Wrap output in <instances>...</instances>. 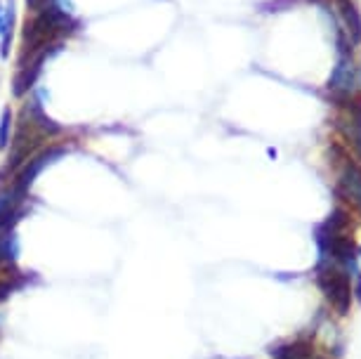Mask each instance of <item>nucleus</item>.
I'll list each match as a JSON object with an SVG mask.
<instances>
[{"mask_svg": "<svg viewBox=\"0 0 361 359\" xmlns=\"http://www.w3.org/2000/svg\"><path fill=\"white\" fill-rule=\"evenodd\" d=\"M352 147H354V149H357V157L361 159V138H359L357 142H354V145H352Z\"/></svg>", "mask_w": 361, "mask_h": 359, "instance_id": "nucleus-16", "label": "nucleus"}, {"mask_svg": "<svg viewBox=\"0 0 361 359\" xmlns=\"http://www.w3.org/2000/svg\"><path fill=\"white\" fill-rule=\"evenodd\" d=\"M45 59H47V47L38 52L36 59H33L29 66H22V69H19L17 78H15V95H17V97H24V95L29 92L33 85H36L40 71H43Z\"/></svg>", "mask_w": 361, "mask_h": 359, "instance_id": "nucleus-7", "label": "nucleus"}, {"mask_svg": "<svg viewBox=\"0 0 361 359\" xmlns=\"http://www.w3.org/2000/svg\"><path fill=\"white\" fill-rule=\"evenodd\" d=\"M76 26L78 24L73 22L69 12L59 10L57 5H47V8L38 12L31 24H26V31H24L26 52L33 55V52L45 50L54 38L62 36L66 31H73Z\"/></svg>", "mask_w": 361, "mask_h": 359, "instance_id": "nucleus-1", "label": "nucleus"}, {"mask_svg": "<svg viewBox=\"0 0 361 359\" xmlns=\"http://www.w3.org/2000/svg\"><path fill=\"white\" fill-rule=\"evenodd\" d=\"M0 38H5V8L0 5Z\"/></svg>", "mask_w": 361, "mask_h": 359, "instance_id": "nucleus-15", "label": "nucleus"}, {"mask_svg": "<svg viewBox=\"0 0 361 359\" xmlns=\"http://www.w3.org/2000/svg\"><path fill=\"white\" fill-rule=\"evenodd\" d=\"M10 135H12V111L3 109V116H0V149L10 147Z\"/></svg>", "mask_w": 361, "mask_h": 359, "instance_id": "nucleus-12", "label": "nucleus"}, {"mask_svg": "<svg viewBox=\"0 0 361 359\" xmlns=\"http://www.w3.org/2000/svg\"><path fill=\"white\" fill-rule=\"evenodd\" d=\"M24 284H26V276L19 274V272L10 274V276H3V279H0V303L8 300V298L15 293V291L24 288Z\"/></svg>", "mask_w": 361, "mask_h": 359, "instance_id": "nucleus-11", "label": "nucleus"}, {"mask_svg": "<svg viewBox=\"0 0 361 359\" xmlns=\"http://www.w3.org/2000/svg\"><path fill=\"white\" fill-rule=\"evenodd\" d=\"M271 359H312L314 357V348L310 341H293V343H281L269 348Z\"/></svg>", "mask_w": 361, "mask_h": 359, "instance_id": "nucleus-8", "label": "nucleus"}, {"mask_svg": "<svg viewBox=\"0 0 361 359\" xmlns=\"http://www.w3.org/2000/svg\"><path fill=\"white\" fill-rule=\"evenodd\" d=\"M338 185L336 192L343 201H347L354 211L361 213V166L347 157L343 147H338Z\"/></svg>", "mask_w": 361, "mask_h": 359, "instance_id": "nucleus-4", "label": "nucleus"}, {"mask_svg": "<svg viewBox=\"0 0 361 359\" xmlns=\"http://www.w3.org/2000/svg\"><path fill=\"white\" fill-rule=\"evenodd\" d=\"M19 258V239L12 232H3L0 234V265H15Z\"/></svg>", "mask_w": 361, "mask_h": 359, "instance_id": "nucleus-9", "label": "nucleus"}, {"mask_svg": "<svg viewBox=\"0 0 361 359\" xmlns=\"http://www.w3.org/2000/svg\"><path fill=\"white\" fill-rule=\"evenodd\" d=\"M359 83H361V66H359Z\"/></svg>", "mask_w": 361, "mask_h": 359, "instance_id": "nucleus-17", "label": "nucleus"}, {"mask_svg": "<svg viewBox=\"0 0 361 359\" xmlns=\"http://www.w3.org/2000/svg\"><path fill=\"white\" fill-rule=\"evenodd\" d=\"M338 8V22L350 36L352 45H361V10L354 0H333Z\"/></svg>", "mask_w": 361, "mask_h": 359, "instance_id": "nucleus-6", "label": "nucleus"}, {"mask_svg": "<svg viewBox=\"0 0 361 359\" xmlns=\"http://www.w3.org/2000/svg\"><path fill=\"white\" fill-rule=\"evenodd\" d=\"M312 359H326V357H312Z\"/></svg>", "mask_w": 361, "mask_h": 359, "instance_id": "nucleus-18", "label": "nucleus"}, {"mask_svg": "<svg viewBox=\"0 0 361 359\" xmlns=\"http://www.w3.org/2000/svg\"><path fill=\"white\" fill-rule=\"evenodd\" d=\"M359 258H361V250H359Z\"/></svg>", "mask_w": 361, "mask_h": 359, "instance_id": "nucleus-19", "label": "nucleus"}, {"mask_svg": "<svg viewBox=\"0 0 361 359\" xmlns=\"http://www.w3.org/2000/svg\"><path fill=\"white\" fill-rule=\"evenodd\" d=\"M354 288H352V293H357V298H359V303H361V272L357 269V272H354Z\"/></svg>", "mask_w": 361, "mask_h": 359, "instance_id": "nucleus-14", "label": "nucleus"}, {"mask_svg": "<svg viewBox=\"0 0 361 359\" xmlns=\"http://www.w3.org/2000/svg\"><path fill=\"white\" fill-rule=\"evenodd\" d=\"M26 5H29L31 10L40 12L43 8H47V5H52V3H50V0H26Z\"/></svg>", "mask_w": 361, "mask_h": 359, "instance_id": "nucleus-13", "label": "nucleus"}, {"mask_svg": "<svg viewBox=\"0 0 361 359\" xmlns=\"http://www.w3.org/2000/svg\"><path fill=\"white\" fill-rule=\"evenodd\" d=\"M347 227H350V213L343 211V208H336V211H331L329 220H326L324 225H319V229H322V232H326L329 236L345 234Z\"/></svg>", "mask_w": 361, "mask_h": 359, "instance_id": "nucleus-10", "label": "nucleus"}, {"mask_svg": "<svg viewBox=\"0 0 361 359\" xmlns=\"http://www.w3.org/2000/svg\"><path fill=\"white\" fill-rule=\"evenodd\" d=\"M317 281H319V288L324 291V296L331 300V305L336 308L338 315L345 317L347 312H350V305H352V284H350V279H347V274L343 272V269L333 267L331 262H329V265L324 262V265L319 267Z\"/></svg>", "mask_w": 361, "mask_h": 359, "instance_id": "nucleus-3", "label": "nucleus"}, {"mask_svg": "<svg viewBox=\"0 0 361 359\" xmlns=\"http://www.w3.org/2000/svg\"><path fill=\"white\" fill-rule=\"evenodd\" d=\"M326 90L331 92V102L336 107H343L350 102L352 97H357L359 90V69L354 64L352 57H340L336 59V66H333L329 83H326Z\"/></svg>", "mask_w": 361, "mask_h": 359, "instance_id": "nucleus-2", "label": "nucleus"}, {"mask_svg": "<svg viewBox=\"0 0 361 359\" xmlns=\"http://www.w3.org/2000/svg\"><path fill=\"white\" fill-rule=\"evenodd\" d=\"M66 154V149L64 147H47L45 152H40L38 157H31L26 164L22 166V171L17 173V178H15V185L19 192H24V194H29V189L33 187V182H36V178L40 173L45 171L47 166H52L54 161H59Z\"/></svg>", "mask_w": 361, "mask_h": 359, "instance_id": "nucleus-5", "label": "nucleus"}]
</instances>
